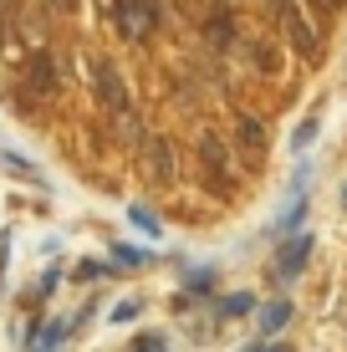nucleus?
Segmentation results:
<instances>
[{
    "mask_svg": "<svg viewBox=\"0 0 347 352\" xmlns=\"http://www.w3.org/2000/svg\"><path fill=\"white\" fill-rule=\"evenodd\" d=\"M286 31H291V46H296V52H302L306 62H317V31H312V21H302V16L291 10V16H286Z\"/></svg>",
    "mask_w": 347,
    "mask_h": 352,
    "instance_id": "obj_5",
    "label": "nucleus"
},
{
    "mask_svg": "<svg viewBox=\"0 0 347 352\" xmlns=\"http://www.w3.org/2000/svg\"><path fill=\"white\" fill-rule=\"evenodd\" d=\"M113 256L123 261V265H148V261H153L148 250H138V245H113Z\"/></svg>",
    "mask_w": 347,
    "mask_h": 352,
    "instance_id": "obj_13",
    "label": "nucleus"
},
{
    "mask_svg": "<svg viewBox=\"0 0 347 352\" xmlns=\"http://www.w3.org/2000/svg\"><path fill=\"white\" fill-rule=\"evenodd\" d=\"M128 220H133L138 230H148V235H159V220H153V210H143V204H133V210H128Z\"/></svg>",
    "mask_w": 347,
    "mask_h": 352,
    "instance_id": "obj_14",
    "label": "nucleus"
},
{
    "mask_svg": "<svg viewBox=\"0 0 347 352\" xmlns=\"http://www.w3.org/2000/svg\"><path fill=\"white\" fill-rule=\"evenodd\" d=\"M26 87H31L36 97L56 92V67H52V52H31V62H26Z\"/></svg>",
    "mask_w": 347,
    "mask_h": 352,
    "instance_id": "obj_3",
    "label": "nucleus"
},
{
    "mask_svg": "<svg viewBox=\"0 0 347 352\" xmlns=\"http://www.w3.org/2000/svg\"><path fill=\"white\" fill-rule=\"evenodd\" d=\"M250 307H256V301H250V291H235V296H230V301L220 307V317H245Z\"/></svg>",
    "mask_w": 347,
    "mask_h": 352,
    "instance_id": "obj_11",
    "label": "nucleus"
},
{
    "mask_svg": "<svg viewBox=\"0 0 347 352\" xmlns=\"http://www.w3.org/2000/svg\"><path fill=\"white\" fill-rule=\"evenodd\" d=\"M199 159H205L210 168H220V174H225V148L214 143V133H205V138H199Z\"/></svg>",
    "mask_w": 347,
    "mask_h": 352,
    "instance_id": "obj_9",
    "label": "nucleus"
},
{
    "mask_svg": "<svg viewBox=\"0 0 347 352\" xmlns=\"http://www.w3.org/2000/svg\"><path fill=\"white\" fill-rule=\"evenodd\" d=\"M235 128H240V143H245V148H266V128H260L256 118H240Z\"/></svg>",
    "mask_w": 347,
    "mask_h": 352,
    "instance_id": "obj_8",
    "label": "nucleus"
},
{
    "mask_svg": "<svg viewBox=\"0 0 347 352\" xmlns=\"http://www.w3.org/2000/svg\"><path fill=\"white\" fill-rule=\"evenodd\" d=\"M312 6H317V10H337L342 0H312Z\"/></svg>",
    "mask_w": 347,
    "mask_h": 352,
    "instance_id": "obj_20",
    "label": "nucleus"
},
{
    "mask_svg": "<svg viewBox=\"0 0 347 352\" xmlns=\"http://www.w3.org/2000/svg\"><path fill=\"white\" fill-rule=\"evenodd\" d=\"M133 317H138V301H123V307L113 311V322H133Z\"/></svg>",
    "mask_w": 347,
    "mask_h": 352,
    "instance_id": "obj_19",
    "label": "nucleus"
},
{
    "mask_svg": "<svg viewBox=\"0 0 347 352\" xmlns=\"http://www.w3.org/2000/svg\"><path fill=\"white\" fill-rule=\"evenodd\" d=\"M117 21H123L128 36H153V26H159V6H153V0H123V6H117Z\"/></svg>",
    "mask_w": 347,
    "mask_h": 352,
    "instance_id": "obj_2",
    "label": "nucleus"
},
{
    "mask_svg": "<svg viewBox=\"0 0 347 352\" xmlns=\"http://www.w3.org/2000/svg\"><path fill=\"white\" fill-rule=\"evenodd\" d=\"M92 276H102V265H98V261H82V265H77V281H92Z\"/></svg>",
    "mask_w": 347,
    "mask_h": 352,
    "instance_id": "obj_18",
    "label": "nucleus"
},
{
    "mask_svg": "<svg viewBox=\"0 0 347 352\" xmlns=\"http://www.w3.org/2000/svg\"><path fill=\"white\" fill-rule=\"evenodd\" d=\"M41 337H46V347H56V342H62V337H67V322H52V327H46Z\"/></svg>",
    "mask_w": 347,
    "mask_h": 352,
    "instance_id": "obj_17",
    "label": "nucleus"
},
{
    "mask_svg": "<svg viewBox=\"0 0 347 352\" xmlns=\"http://www.w3.org/2000/svg\"><path fill=\"white\" fill-rule=\"evenodd\" d=\"M256 52V67H266V72H276V56H271V46H250Z\"/></svg>",
    "mask_w": 347,
    "mask_h": 352,
    "instance_id": "obj_16",
    "label": "nucleus"
},
{
    "mask_svg": "<svg viewBox=\"0 0 347 352\" xmlns=\"http://www.w3.org/2000/svg\"><path fill=\"white\" fill-rule=\"evenodd\" d=\"M250 352H281V347H276V342H266V347H250Z\"/></svg>",
    "mask_w": 347,
    "mask_h": 352,
    "instance_id": "obj_21",
    "label": "nucleus"
},
{
    "mask_svg": "<svg viewBox=\"0 0 347 352\" xmlns=\"http://www.w3.org/2000/svg\"><path fill=\"white\" fill-rule=\"evenodd\" d=\"M286 322H291V301H266L260 307V337H276Z\"/></svg>",
    "mask_w": 347,
    "mask_h": 352,
    "instance_id": "obj_6",
    "label": "nucleus"
},
{
    "mask_svg": "<svg viewBox=\"0 0 347 352\" xmlns=\"http://www.w3.org/2000/svg\"><path fill=\"white\" fill-rule=\"evenodd\" d=\"M205 36H210L214 46H225V41H230V36H235V31H230V16H214L210 26H205Z\"/></svg>",
    "mask_w": 347,
    "mask_h": 352,
    "instance_id": "obj_12",
    "label": "nucleus"
},
{
    "mask_svg": "<svg viewBox=\"0 0 347 352\" xmlns=\"http://www.w3.org/2000/svg\"><path fill=\"white\" fill-rule=\"evenodd\" d=\"M306 256H312V240H291V245H281V261H276V276H281V281H291V276L296 271H302V265H306Z\"/></svg>",
    "mask_w": 347,
    "mask_h": 352,
    "instance_id": "obj_4",
    "label": "nucleus"
},
{
    "mask_svg": "<svg viewBox=\"0 0 347 352\" xmlns=\"http://www.w3.org/2000/svg\"><path fill=\"white\" fill-rule=\"evenodd\" d=\"M133 352H164V337H153V332H148V337H138Z\"/></svg>",
    "mask_w": 347,
    "mask_h": 352,
    "instance_id": "obj_15",
    "label": "nucleus"
},
{
    "mask_svg": "<svg viewBox=\"0 0 347 352\" xmlns=\"http://www.w3.org/2000/svg\"><path fill=\"white\" fill-rule=\"evenodd\" d=\"M148 164H153V179H159V184H169V179H174V159H169L164 143H148Z\"/></svg>",
    "mask_w": 347,
    "mask_h": 352,
    "instance_id": "obj_7",
    "label": "nucleus"
},
{
    "mask_svg": "<svg viewBox=\"0 0 347 352\" xmlns=\"http://www.w3.org/2000/svg\"><path fill=\"white\" fill-rule=\"evenodd\" d=\"M92 82H98L102 102L113 107L117 118H128V82H123V72H117L113 62H92Z\"/></svg>",
    "mask_w": 347,
    "mask_h": 352,
    "instance_id": "obj_1",
    "label": "nucleus"
},
{
    "mask_svg": "<svg viewBox=\"0 0 347 352\" xmlns=\"http://www.w3.org/2000/svg\"><path fill=\"white\" fill-rule=\"evenodd\" d=\"M317 128H322L317 118H306V123L291 133V148H296V153H302V148H312V143H317Z\"/></svg>",
    "mask_w": 347,
    "mask_h": 352,
    "instance_id": "obj_10",
    "label": "nucleus"
}]
</instances>
